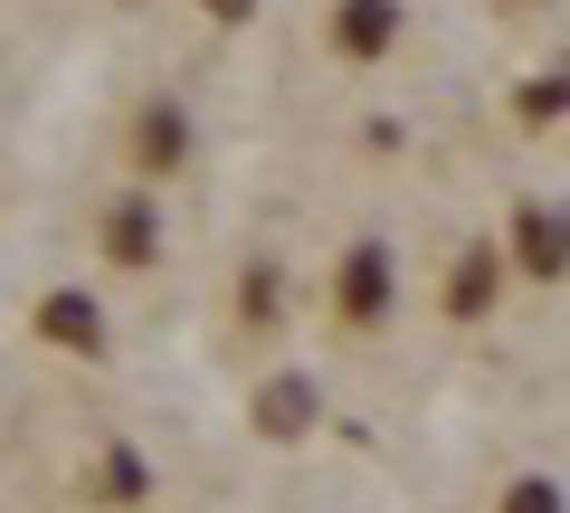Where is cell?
Masks as SVG:
<instances>
[{
  "instance_id": "cell-8",
  "label": "cell",
  "mask_w": 570,
  "mask_h": 513,
  "mask_svg": "<svg viewBox=\"0 0 570 513\" xmlns=\"http://www.w3.org/2000/svg\"><path fill=\"white\" fill-rule=\"evenodd\" d=\"M485 295H494V267H485V247H475L466 276H448V305H456V314H485Z\"/></svg>"
},
{
  "instance_id": "cell-3",
  "label": "cell",
  "mask_w": 570,
  "mask_h": 513,
  "mask_svg": "<svg viewBox=\"0 0 570 513\" xmlns=\"http://www.w3.org/2000/svg\"><path fill=\"white\" fill-rule=\"evenodd\" d=\"M390 39H400V0H343L333 10V48L343 58H381Z\"/></svg>"
},
{
  "instance_id": "cell-11",
  "label": "cell",
  "mask_w": 570,
  "mask_h": 513,
  "mask_svg": "<svg viewBox=\"0 0 570 513\" xmlns=\"http://www.w3.org/2000/svg\"><path fill=\"white\" fill-rule=\"evenodd\" d=\"M209 10H219V20H247V10H257V0H209Z\"/></svg>"
},
{
  "instance_id": "cell-2",
  "label": "cell",
  "mask_w": 570,
  "mask_h": 513,
  "mask_svg": "<svg viewBox=\"0 0 570 513\" xmlns=\"http://www.w3.org/2000/svg\"><path fill=\"white\" fill-rule=\"evenodd\" d=\"M390 286H400V276H390V247H352L343 257V324H381Z\"/></svg>"
},
{
  "instance_id": "cell-5",
  "label": "cell",
  "mask_w": 570,
  "mask_h": 513,
  "mask_svg": "<svg viewBox=\"0 0 570 513\" xmlns=\"http://www.w3.org/2000/svg\"><path fill=\"white\" fill-rule=\"evenodd\" d=\"M513 267L561 276V209H532V200H523V219H513Z\"/></svg>"
},
{
  "instance_id": "cell-9",
  "label": "cell",
  "mask_w": 570,
  "mask_h": 513,
  "mask_svg": "<svg viewBox=\"0 0 570 513\" xmlns=\"http://www.w3.org/2000/svg\"><path fill=\"white\" fill-rule=\"evenodd\" d=\"M105 494H115V504H134V494H142V456H134V447L105 456Z\"/></svg>"
},
{
  "instance_id": "cell-10",
  "label": "cell",
  "mask_w": 570,
  "mask_h": 513,
  "mask_svg": "<svg viewBox=\"0 0 570 513\" xmlns=\"http://www.w3.org/2000/svg\"><path fill=\"white\" fill-rule=\"evenodd\" d=\"M504 513H561V485H551V475H523V485L504 494Z\"/></svg>"
},
{
  "instance_id": "cell-1",
  "label": "cell",
  "mask_w": 570,
  "mask_h": 513,
  "mask_svg": "<svg viewBox=\"0 0 570 513\" xmlns=\"http://www.w3.org/2000/svg\"><path fill=\"white\" fill-rule=\"evenodd\" d=\"M153 247H163V219H153V190H124L105 209V257L115 267H153Z\"/></svg>"
},
{
  "instance_id": "cell-7",
  "label": "cell",
  "mask_w": 570,
  "mask_h": 513,
  "mask_svg": "<svg viewBox=\"0 0 570 513\" xmlns=\"http://www.w3.org/2000/svg\"><path fill=\"white\" fill-rule=\"evenodd\" d=\"M257 428H266V437L314 428V381H266V391H257Z\"/></svg>"
},
{
  "instance_id": "cell-6",
  "label": "cell",
  "mask_w": 570,
  "mask_h": 513,
  "mask_svg": "<svg viewBox=\"0 0 570 513\" xmlns=\"http://www.w3.org/2000/svg\"><path fill=\"white\" fill-rule=\"evenodd\" d=\"M134 152H142V171L163 181V171L190 152V124H181V105H153V115H142V134H134Z\"/></svg>"
},
{
  "instance_id": "cell-4",
  "label": "cell",
  "mask_w": 570,
  "mask_h": 513,
  "mask_svg": "<svg viewBox=\"0 0 570 513\" xmlns=\"http://www.w3.org/2000/svg\"><path fill=\"white\" fill-rule=\"evenodd\" d=\"M39 343H58V352H105V314H96V295H48L39 305Z\"/></svg>"
}]
</instances>
